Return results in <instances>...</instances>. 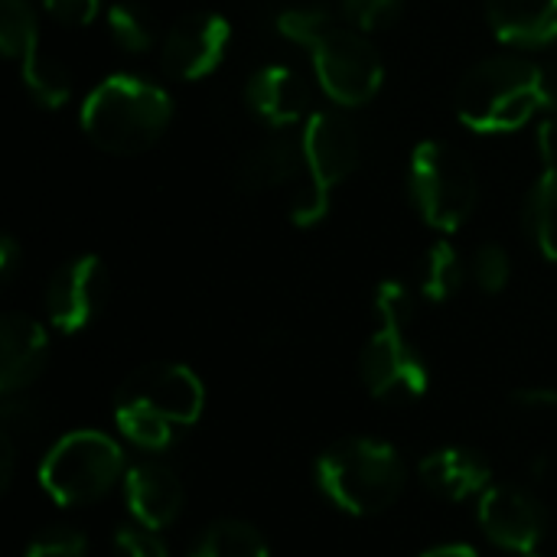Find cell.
Instances as JSON below:
<instances>
[{
  "label": "cell",
  "mask_w": 557,
  "mask_h": 557,
  "mask_svg": "<svg viewBox=\"0 0 557 557\" xmlns=\"http://www.w3.org/2000/svg\"><path fill=\"white\" fill-rule=\"evenodd\" d=\"M281 36L310 49L320 88L333 104L359 108L382 88L385 69L372 39L352 23H339L330 10L294 7L277 16Z\"/></svg>",
  "instance_id": "6da1fadb"
},
{
  "label": "cell",
  "mask_w": 557,
  "mask_h": 557,
  "mask_svg": "<svg viewBox=\"0 0 557 557\" xmlns=\"http://www.w3.org/2000/svg\"><path fill=\"white\" fill-rule=\"evenodd\" d=\"M545 104H552L545 72L525 55H490L476 62L454 95L460 124L476 134H512Z\"/></svg>",
  "instance_id": "7a4b0ae2"
},
{
  "label": "cell",
  "mask_w": 557,
  "mask_h": 557,
  "mask_svg": "<svg viewBox=\"0 0 557 557\" xmlns=\"http://www.w3.org/2000/svg\"><path fill=\"white\" fill-rule=\"evenodd\" d=\"M85 137L114 157H134L150 150L173 121L170 95L137 75H111L95 85L82 101Z\"/></svg>",
  "instance_id": "3957f363"
},
{
  "label": "cell",
  "mask_w": 557,
  "mask_h": 557,
  "mask_svg": "<svg viewBox=\"0 0 557 557\" xmlns=\"http://www.w3.org/2000/svg\"><path fill=\"white\" fill-rule=\"evenodd\" d=\"M320 493L346 516H382L388 512L408 483L401 454L375 437H346L326 447L317 460Z\"/></svg>",
  "instance_id": "277c9868"
},
{
  "label": "cell",
  "mask_w": 557,
  "mask_h": 557,
  "mask_svg": "<svg viewBox=\"0 0 557 557\" xmlns=\"http://www.w3.org/2000/svg\"><path fill=\"white\" fill-rule=\"evenodd\" d=\"M379 330L362 349L359 375L379 401H418L431 388V369L408 330L414 320V300L405 284L385 281L375 290Z\"/></svg>",
  "instance_id": "5b68a950"
},
{
  "label": "cell",
  "mask_w": 557,
  "mask_h": 557,
  "mask_svg": "<svg viewBox=\"0 0 557 557\" xmlns=\"http://www.w3.org/2000/svg\"><path fill=\"white\" fill-rule=\"evenodd\" d=\"M304 186L294 196L290 219L300 228L323 222L336 186L359 166V134L339 111H317L304 121Z\"/></svg>",
  "instance_id": "8992f818"
},
{
  "label": "cell",
  "mask_w": 557,
  "mask_h": 557,
  "mask_svg": "<svg viewBox=\"0 0 557 557\" xmlns=\"http://www.w3.org/2000/svg\"><path fill=\"white\" fill-rule=\"evenodd\" d=\"M124 450L101 431L59 437L39 463V486L59 506H91L124 480Z\"/></svg>",
  "instance_id": "52a82bcc"
},
{
  "label": "cell",
  "mask_w": 557,
  "mask_h": 557,
  "mask_svg": "<svg viewBox=\"0 0 557 557\" xmlns=\"http://www.w3.org/2000/svg\"><path fill=\"white\" fill-rule=\"evenodd\" d=\"M408 186L421 219L437 232H457L473 215L480 199L473 163L447 140H421L414 147Z\"/></svg>",
  "instance_id": "ba28073f"
},
{
  "label": "cell",
  "mask_w": 557,
  "mask_h": 557,
  "mask_svg": "<svg viewBox=\"0 0 557 557\" xmlns=\"http://www.w3.org/2000/svg\"><path fill=\"white\" fill-rule=\"evenodd\" d=\"M114 408H134L153 418L170 421L173 428H193L206 408V388L189 366L180 362H150L134 369L117 395Z\"/></svg>",
  "instance_id": "9c48e42d"
},
{
  "label": "cell",
  "mask_w": 557,
  "mask_h": 557,
  "mask_svg": "<svg viewBox=\"0 0 557 557\" xmlns=\"http://www.w3.org/2000/svg\"><path fill=\"white\" fill-rule=\"evenodd\" d=\"M232 42V26L215 10H196L180 16L163 42H160V65L176 82H199L212 75Z\"/></svg>",
  "instance_id": "30bf717a"
},
{
  "label": "cell",
  "mask_w": 557,
  "mask_h": 557,
  "mask_svg": "<svg viewBox=\"0 0 557 557\" xmlns=\"http://www.w3.org/2000/svg\"><path fill=\"white\" fill-rule=\"evenodd\" d=\"M480 529L503 552L519 557L535 555L548 532V509L525 486L493 483L480 496Z\"/></svg>",
  "instance_id": "8fae6325"
},
{
  "label": "cell",
  "mask_w": 557,
  "mask_h": 557,
  "mask_svg": "<svg viewBox=\"0 0 557 557\" xmlns=\"http://www.w3.org/2000/svg\"><path fill=\"white\" fill-rule=\"evenodd\" d=\"M108 300V268L95 255L65 261L46 284V317L59 333L88 330Z\"/></svg>",
  "instance_id": "7c38bea8"
},
{
  "label": "cell",
  "mask_w": 557,
  "mask_h": 557,
  "mask_svg": "<svg viewBox=\"0 0 557 557\" xmlns=\"http://www.w3.org/2000/svg\"><path fill=\"white\" fill-rule=\"evenodd\" d=\"M124 503L137 525L163 532L180 519L186 490L166 463L147 460L124 473Z\"/></svg>",
  "instance_id": "4fadbf2b"
},
{
  "label": "cell",
  "mask_w": 557,
  "mask_h": 557,
  "mask_svg": "<svg viewBox=\"0 0 557 557\" xmlns=\"http://www.w3.org/2000/svg\"><path fill=\"white\" fill-rule=\"evenodd\" d=\"M49 362V336L26 313H7L0 323V392H26Z\"/></svg>",
  "instance_id": "5bb4252c"
},
{
  "label": "cell",
  "mask_w": 557,
  "mask_h": 557,
  "mask_svg": "<svg viewBox=\"0 0 557 557\" xmlns=\"http://www.w3.org/2000/svg\"><path fill=\"white\" fill-rule=\"evenodd\" d=\"M418 476L434 496L450 503H467L493 486L490 460L470 447H441L428 454L418 467Z\"/></svg>",
  "instance_id": "9a60e30c"
},
{
  "label": "cell",
  "mask_w": 557,
  "mask_h": 557,
  "mask_svg": "<svg viewBox=\"0 0 557 557\" xmlns=\"http://www.w3.org/2000/svg\"><path fill=\"white\" fill-rule=\"evenodd\" d=\"M245 101L255 117H261L271 127H294L297 121H307L310 114V91L307 82L287 69V65H264L248 78Z\"/></svg>",
  "instance_id": "2e32d148"
},
{
  "label": "cell",
  "mask_w": 557,
  "mask_h": 557,
  "mask_svg": "<svg viewBox=\"0 0 557 557\" xmlns=\"http://www.w3.org/2000/svg\"><path fill=\"white\" fill-rule=\"evenodd\" d=\"M304 170V144L290 134H274L255 144L235 170V186L242 193H271Z\"/></svg>",
  "instance_id": "e0dca14e"
},
{
  "label": "cell",
  "mask_w": 557,
  "mask_h": 557,
  "mask_svg": "<svg viewBox=\"0 0 557 557\" xmlns=\"http://www.w3.org/2000/svg\"><path fill=\"white\" fill-rule=\"evenodd\" d=\"M486 16L506 46L539 49L557 39V0H486Z\"/></svg>",
  "instance_id": "ac0fdd59"
},
{
  "label": "cell",
  "mask_w": 557,
  "mask_h": 557,
  "mask_svg": "<svg viewBox=\"0 0 557 557\" xmlns=\"http://www.w3.org/2000/svg\"><path fill=\"white\" fill-rule=\"evenodd\" d=\"M0 49L10 62L29 69L42 49H39V23L29 0H0Z\"/></svg>",
  "instance_id": "d6986e66"
},
{
  "label": "cell",
  "mask_w": 557,
  "mask_h": 557,
  "mask_svg": "<svg viewBox=\"0 0 557 557\" xmlns=\"http://www.w3.org/2000/svg\"><path fill=\"white\" fill-rule=\"evenodd\" d=\"M189 557H271L264 535L242 522V519H222L209 525L199 542L193 545Z\"/></svg>",
  "instance_id": "ffe728a7"
},
{
  "label": "cell",
  "mask_w": 557,
  "mask_h": 557,
  "mask_svg": "<svg viewBox=\"0 0 557 557\" xmlns=\"http://www.w3.org/2000/svg\"><path fill=\"white\" fill-rule=\"evenodd\" d=\"M525 222L542 258L557 261V166H545L529 193Z\"/></svg>",
  "instance_id": "44dd1931"
},
{
  "label": "cell",
  "mask_w": 557,
  "mask_h": 557,
  "mask_svg": "<svg viewBox=\"0 0 557 557\" xmlns=\"http://www.w3.org/2000/svg\"><path fill=\"white\" fill-rule=\"evenodd\" d=\"M463 281H467V268H463L460 251L450 242H437L428 251V261L421 271V294L431 304H447L450 297L460 294Z\"/></svg>",
  "instance_id": "7402d4cb"
},
{
  "label": "cell",
  "mask_w": 557,
  "mask_h": 557,
  "mask_svg": "<svg viewBox=\"0 0 557 557\" xmlns=\"http://www.w3.org/2000/svg\"><path fill=\"white\" fill-rule=\"evenodd\" d=\"M108 29L127 52H147L157 42V16L140 0H117L108 10Z\"/></svg>",
  "instance_id": "603a6c76"
},
{
  "label": "cell",
  "mask_w": 557,
  "mask_h": 557,
  "mask_svg": "<svg viewBox=\"0 0 557 557\" xmlns=\"http://www.w3.org/2000/svg\"><path fill=\"white\" fill-rule=\"evenodd\" d=\"M114 424L124 441H131L137 450H147V454H163L176 441V428L170 421L134 411V408H114Z\"/></svg>",
  "instance_id": "cb8c5ba5"
},
{
  "label": "cell",
  "mask_w": 557,
  "mask_h": 557,
  "mask_svg": "<svg viewBox=\"0 0 557 557\" xmlns=\"http://www.w3.org/2000/svg\"><path fill=\"white\" fill-rule=\"evenodd\" d=\"M23 75V85L29 88V95L42 104V108H62L72 95V78L69 72L49 59V55H39L29 69L20 72Z\"/></svg>",
  "instance_id": "d4e9b609"
},
{
  "label": "cell",
  "mask_w": 557,
  "mask_h": 557,
  "mask_svg": "<svg viewBox=\"0 0 557 557\" xmlns=\"http://www.w3.org/2000/svg\"><path fill=\"white\" fill-rule=\"evenodd\" d=\"M512 277V258L503 245H483L473 258V281L483 294H503Z\"/></svg>",
  "instance_id": "484cf974"
},
{
  "label": "cell",
  "mask_w": 557,
  "mask_h": 557,
  "mask_svg": "<svg viewBox=\"0 0 557 557\" xmlns=\"http://www.w3.org/2000/svg\"><path fill=\"white\" fill-rule=\"evenodd\" d=\"M398 10L401 0H343V16L362 33L388 26L398 16Z\"/></svg>",
  "instance_id": "4316f807"
},
{
  "label": "cell",
  "mask_w": 557,
  "mask_h": 557,
  "mask_svg": "<svg viewBox=\"0 0 557 557\" xmlns=\"http://www.w3.org/2000/svg\"><path fill=\"white\" fill-rule=\"evenodd\" d=\"M26 557H88V539L75 529H49L26 548Z\"/></svg>",
  "instance_id": "83f0119b"
},
{
  "label": "cell",
  "mask_w": 557,
  "mask_h": 557,
  "mask_svg": "<svg viewBox=\"0 0 557 557\" xmlns=\"http://www.w3.org/2000/svg\"><path fill=\"white\" fill-rule=\"evenodd\" d=\"M114 555L117 557H170L163 539L144 525H124L114 532Z\"/></svg>",
  "instance_id": "f1b7e54d"
},
{
  "label": "cell",
  "mask_w": 557,
  "mask_h": 557,
  "mask_svg": "<svg viewBox=\"0 0 557 557\" xmlns=\"http://www.w3.org/2000/svg\"><path fill=\"white\" fill-rule=\"evenodd\" d=\"M42 7L65 26H88L101 13V0H42Z\"/></svg>",
  "instance_id": "f546056e"
},
{
  "label": "cell",
  "mask_w": 557,
  "mask_h": 557,
  "mask_svg": "<svg viewBox=\"0 0 557 557\" xmlns=\"http://www.w3.org/2000/svg\"><path fill=\"white\" fill-rule=\"evenodd\" d=\"M516 408L525 414H555L557 411V388L548 385H532V388H519L512 395Z\"/></svg>",
  "instance_id": "4dcf8cb0"
},
{
  "label": "cell",
  "mask_w": 557,
  "mask_h": 557,
  "mask_svg": "<svg viewBox=\"0 0 557 557\" xmlns=\"http://www.w3.org/2000/svg\"><path fill=\"white\" fill-rule=\"evenodd\" d=\"M539 153L545 166H557V114L539 124Z\"/></svg>",
  "instance_id": "1f68e13d"
},
{
  "label": "cell",
  "mask_w": 557,
  "mask_h": 557,
  "mask_svg": "<svg viewBox=\"0 0 557 557\" xmlns=\"http://www.w3.org/2000/svg\"><path fill=\"white\" fill-rule=\"evenodd\" d=\"M16 258H20V248H16V242H13V235H3V238H0V274H3V281L13 277Z\"/></svg>",
  "instance_id": "d6a6232c"
},
{
  "label": "cell",
  "mask_w": 557,
  "mask_h": 557,
  "mask_svg": "<svg viewBox=\"0 0 557 557\" xmlns=\"http://www.w3.org/2000/svg\"><path fill=\"white\" fill-rule=\"evenodd\" d=\"M0 450H3V473H0V486L7 490L13 480V463H16V447H13V434L3 431L0 434Z\"/></svg>",
  "instance_id": "836d02e7"
},
{
  "label": "cell",
  "mask_w": 557,
  "mask_h": 557,
  "mask_svg": "<svg viewBox=\"0 0 557 557\" xmlns=\"http://www.w3.org/2000/svg\"><path fill=\"white\" fill-rule=\"evenodd\" d=\"M421 557H480V555H476V548H470V545H437V548L424 552Z\"/></svg>",
  "instance_id": "e575fe53"
},
{
  "label": "cell",
  "mask_w": 557,
  "mask_h": 557,
  "mask_svg": "<svg viewBox=\"0 0 557 557\" xmlns=\"http://www.w3.org/2000/svg\"><path fill=\"white\" fill-rule=\"evenodd\" d=\"M552 101H555V108H557V88H555V91H552Z\"/></svg>",
  "instance_id": "d590c367"
},
{
  "label": "cell",
  "mask_w": 557,
  "mask_h": 557,
  "mask_svg": "<svg viewBox=\"0 0 557 557\" xmlns=\"http://www.w3.org/2000/svg\"><path fill=\"white\" fill-rule=\"evenodd\" d=\"M525 557H539V555H525Z\"/></svg>",
  "instance_id": "8d00e7d4"
}]
</instances>
